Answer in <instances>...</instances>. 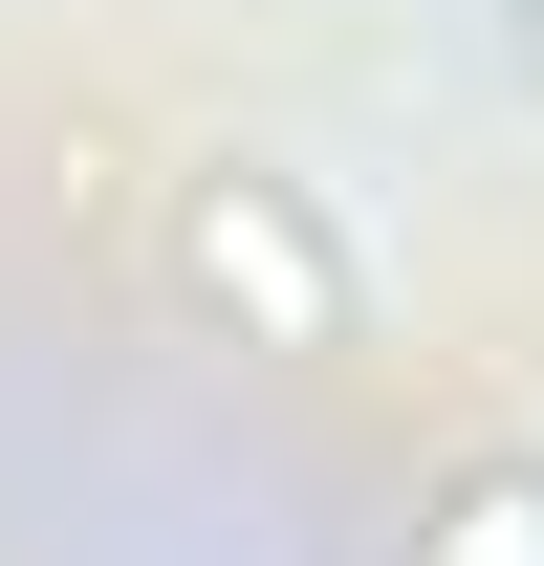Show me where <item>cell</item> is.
<instances>
[{"mask_svg": "<svg viewBox=\"0 0 544 566\" xmlns=\"http://www.w3.org/2000/svg\"><path fill=\"white\" fill-rule=\"evenodd\" d=\"M479 44H501V87L544 109V0H479Z\"/></svg>", "mask_w": 544, "mask_h": 566, "instance_id": "3957f363", "label": "cell"}, {"mask_svg": "<svg viewBox=\"0 0 544 566\" xmlns=\"http://www.w3.org/2000/svg\"><path fill=\"white\" fill-rule=\"evenodd\" d=\"M175 283H197L240 349H370V240L327 218V175H283V153H197L175 175Z\"/></svg>", "mask_w": 544, "mask_h": 566, "instance_id": "6da1fadb", "label": "cell"}, {"mask_svg": "<svg viewBox=\"0 0 544 566\" xmlns=\"http://www.w3.org/2000/svg\"><path fill=\"white\" fill-rule=\"evenodd\" d=\"M414 566H544V458H458V501H436Z\"/></svg>", "mask_w": 544, "mask_h": 566, "instance_id": "7a4b0ae2", "label": "cell"}]
</instances>
